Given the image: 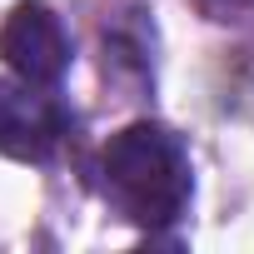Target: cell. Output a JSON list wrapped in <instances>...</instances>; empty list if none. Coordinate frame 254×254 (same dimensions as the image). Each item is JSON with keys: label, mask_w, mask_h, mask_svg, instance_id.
<instances>
[{"label": "cell", "mask_w": 254, "mask_h": 254, "mask_svg": "<svg viewBox=\"0 0 254 254\" xmlns=\"http://www.w3.org/2000/svg\"><path fill=\"white\" fill-rule=\"evenodd\" d=\"M0 60L10 65L15 80H30V85H55L70 70V35L45 0H20L5 15V25H0Z\"/></svg>", "instance_id": "obj_2"}, {"label": "cell", "mask_w": 254, "mask_h": 254, "mask_svg": "<svg viewBox=\"0 0 254 254\" xmlns=\"http://www.w3.org/2000/svg\"><path fill=\"white\" fill-rule=\"evenodd\" d=\"M105 190L120 204V214H130L145 229L175 224L190 209L194 175L180 135H170L155 120H135L105 145Z\"/></svg>", "instance_id": "obj_1"}, {"label": "cell", "mask_w": 254, "mask_h": 254, "mask_svg": "<svg viewBox=\"0 0 254 254\" xmlns=\"http://www.w3.org/2000/svg\"><path fill=\"white\" fill-rule=\"evenodd\" d=\"M65 135V115L40 85L0 80V155L5 160H50Z\"/></svg>", "instance_id": "obj_3"}]
</instances>
